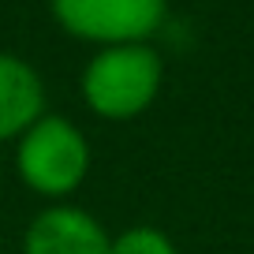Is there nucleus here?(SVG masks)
Listing matches in <instances>:
<instances>
[{"instance_id":"f257e3e1","label":"nucleus","mask_w":254,"mask_h":254,"mask_svg":"<svg viewBox=\"0 0 254 254\" xmlns=\"http://www.w3.org/2000/svg\"><path fill=\"white\" fill-rule=\"evenodd\" d=\"M165 82V60L150 41L109 45L90 56L82 71V101L101 120H135L157 101Z\"/></svg>"},{"instance_id":"f03ea898","label":"nucleus","mask_w":254,"mask_h":254,"mask_svg":"<svg viewBox=\"0 0 254 254\" xmlns=\"http://www.w3.org/2000/svg\"><path fill=\"white\" fill-rule=\"evenodd\" d=\"M15 168L34 194L67 198L90 176V142L67 116L45 112L19 135Z\"/></svg>"},{"instance_id":"7ed1b4c3","label":"nucleus","mask_w":254,"mask_h":254,"mask_svg":"<svg viewBox=\"0 0 254 254\" xmlns=\"http://www.w3.org/2000/svg\"><path fill=\"white\" fill-rule=\"evenodd\" d=\"M53 19L79 41L94 45H135L157 34L168 0H49Z\"/></svg>"},{"instance_id":"20e7f679","label":"nucleus","mask_w":254,"mask_h":254,"mask_svg":"<svg viewBox=\"0 0 254 254\" xmlns=\"http://www.w3.org/2000/svg\"><path fill=\"white\" fill-rule=\"evenodd\" d=\"M23 254H112V236L75 206H49L26 224Z\"/></svg>"},{"instance_id":"39448f33","label":"nucleus","mask_w":254,"mask_h":254,"mask_svg":"<svg viewBox=\"0 0 254 254\" xmlns=\"http://www.w3.org/2000/svg\"><path fill=\"white\" fill-rule=\"evenodd\" d=\"M45 116V82L15 53H0V142L19 138Z\"/></svg>"},{"instance_id":"423d86ee","label":"nucleus","mask_w":254,"mask_h":254,"mask_svg":"<svg viewBox=\"0 0 254 254\" xmlns=\"http://www.w3.org/2000/svg\"><path fill=\"white\" fill-rule=\"evenodd\" d=\"M112 254H176V243L153 224H131L112 236Z\"/></svg>"}]
</instances>
